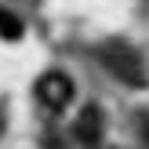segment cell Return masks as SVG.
<instances>
[{"mask_svg": "<svg viewBox=\"0 0 149 149\" xmlns=\"http://www.w3.org/2000/svg\"><path fill=\"white\" fill-rule=\"evenodd\" d=\"M98 55H102V62L109 65V73H116L124 84H131V87H142L146 84V65H142V58H138V51L131 47V44L109 40Z\"/></svg>", "mask_w": 149, "mask_h": 149, "instance_id": "6da1fadb", "label": "cell"}, {"mask_svg": "<svg viewBox=\"0 0 149 149\" xmlns=\"http://www.w3.org/2000/svg\"><path fill=\"white\" fill-rule=\"evenodd\" d=\"M36 98L44 102L47 109H65L73 102V80L65 77V73H44L40 80H36Z\"/></svg>", "mask_w": 149, "mask_h": 149, "instance_id": "7a4b0ae2", "label": "cell"}, {"mask_svg": "<svg viewBox=\"0 0 149 149\" xmlns=\"http://www.w3.org/2000/svg\"><path fill=\"white\" fill-rule=\"evenodd\" d=\"M77 138L84 146H98L102 142V109L98 106H87L77 120Z\"/></svg>", "mask_w": 149, "mask_h": 149, "instance_id": "3957f363", "label": "cell"}, {"mask_svg": "<svg viewBox=\"0 0 149 149\" xmlns=\"http://www.w3.org/2000/svg\"><path fill=\"white\" fill-rule=\"evenodd\" d=\"M0 33H4L7 40H18V36H22V26H18V18H11L7 11H0Z\"/></svg>", "mask_w": 149, "mask_h": 149, "instance_id": "277c9868", "label": "cell"}]
</instances>
